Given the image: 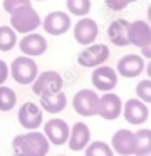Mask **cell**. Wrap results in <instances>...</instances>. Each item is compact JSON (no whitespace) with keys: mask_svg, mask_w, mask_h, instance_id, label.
I'll return each instance as SVG.
<instances>
[{"mask_svg":"<svg viewBox=\"0 0 151 156\" xmlns=\"http://www.w3.org/2000/svg\"><path fill=\"white\" fill-rule=\"evenodd\" d=\"M146 74H148V77L151 79V61H149V64L146 66Z\"/></svg>","mask_w":151,"mask_h":156,"instance_id":"obj_32","label":"cell"},{"mask_svg":"<svg viewBox=\"0 0 151 156\" xmlns=\"http://www.w3.org/2000/svg\"><path fill=\"white\" fill-rule=\"evenodd\" d=\"M37 2H44V0H37Z\"/></svg>","mask_w":151,"mask_h":156,"instance_id":"obj_34","label":"cell"},{"mask_svg":"<svg viewBox=\"0 0 151 156\" xmlns=\"http://www.w3.org/2000/svg\"><path fill=\"white\" fill-rule=\"evenodd\" d=\"M148 19H149V22H151V5L148 7Z\"/></svg>","mask_w":151,"mask_h":156,"instance_id":"obj_33","label":"cell"},{"mask_svg":"<svg viewBox=\"0 0 151 156\" xmlns=\"http://www.w3.org/2000/svg\"><path fill=\"white\" fill-rule=\"evenodd\" d=\"M131 2H136V0H131Z\"/></svg>","mask_w":151,"mask_h":156,"instance_id":"obj_36","label":"cell"},{"mask_svg":"<svg viewBox=\"0 0 151 156\" xmlns=\"http://www.w3.org/2000/svg\"><path fill=\"white\" fill-rule=\"evenodd\" d=\"M19 49L22 51V55L27 57H39V55L45 54L47 51V41L44 35L32 32V34H25L22 41H19Z\"/></svg>","mask_w":151,"mask_h":156,"instance_id":"obj_13","label":"cell"},{"mask_svg":"<svg viewBox=\"0 0 151 156\" xmlns=\"http://www.w3.org/2000/svg\"><path fill=\"white\" fill-rule=\"evenodd\" d=\"M72 108L77 114L86 116V118L97 116V111H99V96L92 89H81L72 98Z\"/></svg>","mask_w":151,"mask_h":156,"instance_id":"obj_4","label":"cell"},{"mask_svg":"<svg viewBox=\"0 0 151 156\" xmlns=\"http://www.w3.org/2000/svg\"><path fill=\"white\" fill-rule=\"evenodd\" d=\"M72 29H74V39H76V42L81 45H86V47L94 44V41L99 35L97 22L91 17H81Z\"/></svg>","mask_w":151,"mask_h":156,"instance_id":"obj_8","label":"cell"},{"mask_svg":"<svg viewBox=\"0 0 151 156\" xmlns=\"http://www.w3.org/2000/svg\"><path fill=\"white\" fill-rule=\"evenodd\" d=\"M69 133H70V126L60 118L49 119L44 124V134H45L47 141L50 144H56V146L66 144L67 139H69Z\"/></svg>","mask_w":151,"mask_h":156,"instance_id":"obj_9","label":"cell"},{"mask_svg":"<svg viewBox=\"0 0 151 156\" xmlns=\"http://www.w3.org/2000/svg\"><path fill=\"white\" fill-rule=\"evenodd\" d=\"M91 81H92V86L97 91L111 92L117 86V72H116V69H113V67L99 66V67H96L92 71Z\"/></svg>","mask_w":151,"mask_h":156,"instance_id":"obj_11","label":"cell"},{"mask_svg":"<svg viewBox=\"0 0 151 156\" xmlns=\"http://www.w3.org/2000/svg\"><path fill=\"white\" fill-rule=\"evenodd\" d=\"M12 151H13V156H32L29 149V144H27L23 134H17L12 141Z\"/></svg>","mask_w":151,"mask_h":156,"instance_id":"obj_26","label":"cell"},{"mask_svg":"<svg viewBox=\"0 0 151 156\" xmlns=\"http://www.w3.org/2000/svg\"><path fill=\"white\" fill-rule=\"evenodd\" d=\"M27 144H29V149L32 153V156H45L49 153L50 143L47 141L45 134L39 131H29L23 134Z\"/></svg>","mask_w":151,"mask_h":156,"instance_id":"obj_19","label":"cell"},{"mask_svg":"<svg viewBox=\"0 0 151 156\" xmlns=\"http://www.w3.org/2000/svg\"><path fill=\"white\" fill-rule=\"evenodd\" d=\"M111 148L121 156L134 154V133L129 129H117L111 138Z\"/></svg>","mask_w":151,"mask_h":156,"instance_id":"obj_15","label":"cell"},{"mask_svg":"<svg viewBox=\"0 0 151 156\" xmlns=\"http://www.w3.org/2000/svg\"><path fill=\"white\" fill-rule=\"evenodd\" d=\"M9 74H10L9 64H7L5 61H2V59H0V86H3V82L9 79Z\"/></svg>","mask_w":151,"mask_h":156,"instance_id":"obj_30","label":"cell"},{"mask_svg":"<svg viewBox=\"0 0 151 156\" xmlns=\"http://www.w3.org/2000/svg\"><path fill=\"white\" fill-rule=\"evenodd\" d=\"M91 143V129L86 122H76L70 128L69 139H67V146L72 151H84L86 146Z\"/></svg>","mask_w":151,"mask_h":156,"instance_id":"obj_16","label":"cell"},{"mask_svg":"<svg viewBox=\"0 0 151 156\" xmlns=\"http://www.w3.org/2000/svg\"><path fill=\"white\" fill-rule=\"evenodd\" d=\"M67 12L76 17H87V14L91 12V0H66Z\"/></svg>","mask_w":151,"mask_h":156,"instance_id":"obj_23","label":"cell"},{"mask_svg":"<svg viewBox=\"0 0 151 156\" xmlns=\"http://www.w3.org/2000/svg\"><path fill=\"white\" fill-rule=\"evenodd\" d=\"M27 5H32V0H3L2 2L3 10H5L9 15L12 14V12H15L17 9L27 7Z\"/></svg>","mask_w":151,"mask_h":156,"instance_id":"obj_28","label":"cell"},{"mask_svg":"<svg viewBox=\"0 0 151 156\" xmlns=\"http://www.w3.org/2000/svg\"><path fill=\"white\" fill-rule=\"evenodd\" d=\"M57 156H64V154H57Z\"/></svg>","mask_w":151,"mask_h":156,"instance_id":"obj_35","label":"cell"},{"mask_svg":"<svg viewBox=\"0 0 151 156\" xmlns=\"http://www.w3.org/2000/svg\"><path fill=\"white\" fill-rule=\"evenodd\" d=\"M40 27L50 35H62L72 27V22H70V15L66 14L62 10H54L50 14H47L42 20Z\"/></svg>","mask_w":151,"mask_h":156,"instance_id":"obj_7","label":"cell"},{"mask_svg":"<svg viewBox=\"0 0 151 156\" xmlns=\"http://www.w3.org/2000/svg\"><path fill=\"white\" fill-rule=\"evenodd\" d=\"M17 104V94L12 87L0 86V111H12Z\"/></svg>","mask_w":151,"mask_h":156,"instance_id":"obj_24","label":"cell"},{"mask_svg":"<svg viewBox=\"0 0 151 156\" xmlns=\"http://www.w3.org/2000/svg\"><path fill=\"white\" fill-rule=\"evenodd\" d=\"M109 47L104 44H91L77 55V62L82 67H99L109 59Z\"/></svg>","mask_w":151,"mask_h":156,"instance_id":"obj_5","label":"cell"},{"mask_svg":"<svg viewBox=\"0 0 151 156\" xmlns=\"http://www.w3.org/2000/svg\"><path fill=\"white\" fill-rule=\"evenodd\" d=\"M151 154V129H138L134 131V156Z\"/></svg>","mask_w":151,"mask_h":156,"instance_id":"obj_21","label":"cell"},{"mask_svg":"<svg viewBox=\"0 0 151 156\" xmlns=\"http://www.w3.org/2000/svg\"><path fill=\"white\" fill-rule=\"evenodd\" d=\"M143 71H144V61L138 54L123 55L117 61V71L116 72L119 76H123V77H128V79L138 77Z\"/></svg>","mask_w":151,"mask_h":156,"instance_id":"obj_14","label":"cell"},{"mask_svg":"<svg viewBox=\"0 0 151 156\" xmlns=\"http://www.w3.org/2000/svg\"><path fill=\"white\" fill-rule=\"evenodd\" d=\"M104 4H106V7L109 9V10L117 12V10L126 9L128 5L131 4V0H104Z\"/></svg>","mask_w":151,"mask_h":156,"instance_id":"obj_29","label":"cell"},{"mask_svg":"<svg viewBox=\"0 0 151 156\" xmlns=\"http://www.w3.org/2000/svg\"><path fill=\"white\" fill-rule=\"evenodd\" d=\"M84 156H114V151L104 141H91L84 149Z\"/></svg>","mask_w":151,"mask_h":156,"instance_id":"obj_25","label":"cell"},{"mask_svg":"<svg viewBox=\"0 0 151 156\" xmlns=\"http://www.w3.org/2000/svg\"><path fill=\"white\" fill-rule=\"evenodd\" d=\"M67 106V96L64 91L56 92V94H47L40 96V109L50 114H59L60 111H64Z\"/></svg>","mask_w":151,"mask_h":156,"instance_id":"obj_20","label":"cell"},{"mask_svg":"<svg viewBox=\"0 0 151 156\" xmlns=\"http://www.w3.org/2000/svg\"><path fill=\"white\" fill-rule=\"evenodd\" d=\"M121 114L124 116V119H126L129 124L133 126H139L143 124V122L148 121V118H149V109H148V106L144 104L143 101H139V99H128L126 102L123 104V112Z\"/></svg>","mask_w":151,"mask_h":156,"instance_id":"obj_10","label":"cell"},{"mask_svg":"<svg viewBox=\"0 0 151 156\" xmlns=\"http://www.w3.org/2000/svg\"><path fill=\"white\" fill-rule=\"evenodd\" d=\"M141 57H146V59H151V39L144 47H141Z\"/></svg>","mask_w":151,"mask_h":156,"instance_id":"obj_31","label":"cell"},{"mask_svg":"<svg viewBox=\"0 0 151 156\" xmlns=\"http://www.w3.org/2000/svg\"><path fill=\"white\" fill-rule=\"evenodd\" d=\"M136 96L139 101H143L144 104L151 102V79H144L139 81L136 86Z\"/></svg>","mask_w":151,"mask_h":156,"instance_id":"obj_27","label":"cell"},{"mask_svg":"<svg viewBox=\"0 0 151 156\" xmlns=\"http://www.w3.org/2000/svg\"><path fill=\"white\" fill-rule=\"evenodd\" d=\"M123 112V101L117 94L114 92H106L104 96L99 98V111L97 116H101L106 121H114L117 119Z\"/></svg>","mask_w":151,"mask_h":156,"instance_id":"obj_12","label":"cell"},{"mask_svg":"<svg viewBox=\"0 0 151 156\" xmlns=\"http://www.w3.org/2000/svg\"><path fill=\"white\" fill-rule=\"evenodd\" d=\"M19 44L17 41V32L10 25H0V51L9 52Z\"/></svg>","mask_w":151,"mask_h":156,"instance_id":"obj_22","label":"cell"},{"mask_svg":"<svg viewBox=\"0 0 151 156\" xmlns=\"http://www.w3.org/2000/svg\"><path fill=\"white\" fill-rule=\"evenodd\" d=\"M17 119L27 131H37V128H40L44 122V111L35 102H23L19 108Z\"/></svg>","mask_w":151,"mask_h":156,"instance_id":"obj_6","label":"cell"},{"mask_svg":"<svg viewBox=\"0 0 151 156\" xmlns=\"http://www.w3.org/2000/svg\"><path fill=\"white\" fill-rule=\"evenodd\" d=\"M128 39L131 45L136 47H144L151 39V27L144 20H134L129 22V30H128Z\"/></svg>","mask_w":151,"mask_h":156,"instance_id":"obj_17","label":"cell"},{"mask_svg":"<svg viewBox=\"0 0 151 156\" xmlns=\"http://www.w3.org/2000/svg\"><path fill=\"white\" fill-rule=\"evenodd\" d=\"M42 25V19L37 14V10L32 5L27 7H20L15 12L10 14V27L17 32V34H32Z\"/></svg>","mask_w":151,"mask_h":156,"instance_id":"obj_1","label":"cell"},{"mask_svg":"<svg viewBox=\"0 0 151 156\" xmlns=\"http://www.w3.org/2000/svg\"><path fill=\"white\" fill-rule=\"evenodd\" d=\"M32 92L35 96H47V94H56L62 91L64 79L57 71H44L35 77L32 82Z\"/></svg>","mask_w":151,"mask_h":156,"instance_id":"obj_3","label":"cell"},{"mask_svg":"<svg viewBox=\"0 0 151 156\" xmlns=\"http://www.w3.org/2000/svg\"><path fill=\"white\" fill-rule=\"evenodd\" d=\"M9 71L13 81L22 86H30L39 76L37 62L32 57H27V55H19V57L13 59Z\"/></svg>","mask_w":151,"mask_h":156,"instance_id":"obj_2","label":"cell"},{"mask_svg":"<svg viewBox=\"0 0 151 156\" xmlns=\"http://www.w3.org/2000/svg\"><path fill=\"white\" fill-rule=\"evenodd\" d=\"M128 30H129V22L124 19H117L113 20L107 27V35H109L111 42L117 47H126L129 45V39H128Z\"/></svg>","mask_w":151,"mask_h":156,"instance_id":"obj_18","label":"cell"},{"mask_svg":"<svg viewBox=\"0 0 151 156\" xmlns=\"http://www.w3.org/2000/svg\"><path fill=\"white\" fill-rule=\"evenodd\" d=\"M149 156H151V154H149Z\"/></svg>","mask_w":151,"mask_h":156,"instance_id":"obj_37","label":"cell"}]
</instances>
